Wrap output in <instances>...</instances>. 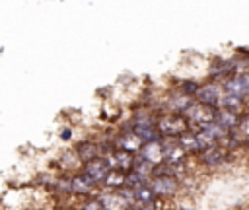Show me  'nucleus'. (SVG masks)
Listing matches in <instances>:
<instances>
[{
  "instance_id": "4468645a",
  "label": "nucleus",
  "mask_w": 249,
  "mask_h": 210,
  "mask_svg": "<svg viewBox=\"0 0 249 210\" xmlns=\"http://www.w3.org/2000/svg\"><path fill=\"white\" fill-rule=\"evenodd\" d=\"M132 196H134V204H150V202L156 200V196H154L152 189L148 187V183L132 189Z\"/></svg>"
},
{
  "instance_id": "dca6fc26",
  "label": "nucleus",
  "mask_w": 249,
  "mask_h": 210,
  "mask_svg": "<svg viewBox=\"0 0 249 210\" xmlns=\"http://www.w3.org/2000/svg\"><path fill=\"white\" fill-rule=\"evenodd\" d=\"M80 210H103V208H101L99 198H88V200L82 204V208H80Z\"/></svg>"
},
{
  "instance_id": "a211bd4d",
  "label": "nucleus",
  "mask_w": 249,
  "mask_h": 210,
  "mask_svg": "<svg viewBox=\"0 0 249 210\" xmlns=\"http://www.w3.org/2000/svg\"><path fill=\"white\" fill-rule=\"evenodd\" d=\"M179 210H195V208H187V206H183V208H179Z\"/></svg>"
},
{
  "instance_id": "1a4fd4ad",
  "label": "nucleus",
  "mask_w": 249,
  "mask_h": 210,
  "mask_svg": "<svg viewBox=\"0 0 249 210\" xmlns=\"http://www.w3.org/2000/svg\"><path fill=\"white\" fill-rule=\"evenodd\" d=\"M115 146H117V150H124V152L134 154V152H138L142 148V142H140V138L132 130H123V134L119 136Z\"/></svg>"
},
{
  "instance_id": "9b49d317",
  "label": "nucleus",
  "mask_w": 249,
  "mask_h": 210,
  "mask_svg": "<svg viewBox=\"0 0 249 210\" xmlns=\"http://www.w3.org/2000/svg\"><path fill=\"white\" fill-rule=\"evenodd\" d=\"M76 156H78V159L80 161H91V159H95V158H101V146H97V144H91V142H84V144H80L78 148H76Z\"/></svg>"
},
{
  "instance_id": "6e6552de",
  "label": "nucleus",
  "mask_w": 249,
  "mask_h": 210,
  "mask_svg": "<svg viewBox=\"0 0 249 210\" xmlns=\"http://www.w3.org/2000/svg\"><path fill=\"white\" fill-rule=\"evenodd\" d=\"M99 202H101L103 210H128L130 208V204L121 196V192L117 189L113 192H109V194L99 196Z\"/></svg>"
},
{
  "instance_id": "0eeeda50",
  "label": "nucleus",
  "mask_w": 249,
  "mask_h": 210,
  "mask_svg": "<svg viewBox=\"0 0 249 210\" xmlns=\"http://www.w3.org/2000/svg\"><path fill=\"white\" fill-rule=\"evenodd\" d=\"M198 154H200V161L204 165H220L228 158V152L222 146H218V144L216 146H210L206 150H200Z\"/></svg>"
},
{
  "instance_id": "ddd939ff",
  "label": "nucleus",
  "mask_w": 249,
  "mask_h": 210,
  "mask_svg": "<svg viewBox=\"0 0 249 210\" xmlns=\"http://www.w3.org/2000/svg\"><path fill=\"white\" fill-rule=\"evenodd\" d=\"M241 105H243V97L233 95V93H226V95H222L220 101H218V107H220V109L233 111V113H239Z\"/></svg>"
},
{
  "instance_id": "39448f33",
  "label": "nucleus",
  "mask_w": 249,
  "mask_h": 210,
  "mask_svg": "<svg viewBox=\"0 0 249 210\" xmlns=\"http://www.w3.org/2000/svg\"><path fill=\"white\" fill-rule=\"evenodd\" d=\"M138 152H140V159H142V161H146L148 165H156V163L163 161L160 138H158V140H154V142H146V144H142V148H140Z\"/></svg>"
},
{
  "instance_id": "423d86ee",
  "label": "nucleus",
  "mask_w": 249,
  "mask_h": 210,
  "mask_svg": "<svg viewBox=\"0 0 249 210\" xmlns=\"http://www.w3.org/2000/svg\"><path fill=\"white\" fill-rule=\"evenodd\" d=\"M196 95H198V103L210 105V107H216L218 109V101H220L222 95H220V88L216 84H206V86L198 88Z\"/></svg>"
},
{
  "instance_id": "f03ea898",
  "label": "nucleus",
  "mask_w": 249,
  "mask_h": 210,
  "mask_svg": "<svg viewBox=\"0 0 249 210\" xmlns=\"http://www.w3.org/2000/svg\"><path fill=\"white\" fill-rule=\"evenodd\" d=\"M148 187L152 189L154 196L160 198V196H173L179 189V183L173 177H154L148 181Z\"/></svg>"
},
{
  "instance_id": "f257e3e1",
  "label": "nucleus",
  "mask_w": 249,
  "mask_h": 210,
  "mask_svg": "<svg viewBox=\"0 0 249 210\" xmlns=\"http://www.w3.org/2000/svg\"><path fill=\"white\" fill-rule=\"evenodd\" d=\"M156 130L160 136H169V138H177L179 134L189 130V122L181 113H169V115H161L156 119Z\"/></svg>"
},
{
  "instance_id": "f8f14e48",
  "label": "nucleus",
  "mask_w": 249,
  "mask_h": 210,
  "mask_svg": "<svg viewBox=\"0 0 249 210\" xmlns=\"http://www.w3.org/2000/svg\"><path fill=\"white\" fill-rule=\"evenodd\" d=\"M239 115L241 113H233V111H226V109H218L216 113V122L224 128V130H231L237 126V121H239Z\"/></svg>"
},
{
  "instance_id": "9d476101",
  "label": "nucleus",
  "mask_w": 249,
  "mask_h": 210,
  "mask_svg": "<svg viewBox=\"0 0 249 210\" xmlns=\"http://www.w3.org/2000/svg\"><path fill=\"white\" fill-rule=\"evenodd\" d=\"M224 88H226L228 93L245 97L247 91H249V78H247V74H237V76H233L231 80H228V84H226Z\"/></svg>"
},
{
  "instance_id": "2eb2a0df",
  "label": "nucleus",
  "mask_w": 249,
  "mask_h": 210,
  "mask_svg": "<svg viewBox=\"0 0 249 210\" xmlns=\"http://www.w3.org/2000/svg\"><path fill=\"white\" fill-rule=\"evenodd\" d=\"M124 171H121V169H109L107 171V175H105V179H103V185H107V187H111V189H121V187H124Z\"/></svg>"
},
{
  "instance_id": "7ed1b4c3",
  "label": "nucleus",
  "mask_w": 249,
  "mask_h": 210,
  "mask_svg": "<svg viewBox=\"0 0 249 210\" xmlns=\"http://www.w3.org/2000/svg\"><path fill=\"white\" fill-rule=\"evenodd\" d=\"M111 169V165H109V161L105 159V158H95V159H91V161H86L84 163V175H88L93 183H103V179H105V175H107V171Z\"/></svg>"
},
{
  "instance_id": "20e7f679",
  "label": "nucleus",
  "mask_w": 249,
  "mask_h": 210,
  "mask_svg": "<svg viewBox=\"0 0 249 210\" xmlns=\"http://www.w3.org/2000/svg\"><path fill=\"white\" fill-rule=\"evenodd\" d=\"M97 183H93L88 175L84 173H78L74 177H70V192L74 194H82V196H91L93 191H95Z\"/></svg>"
},
{
  "instance_id": "f3484780",
  "label": "nucleus",
  "mask_w": 249,
  "mask_h": 210,
  "mask_svg": "<svg viewBox=\"0 0 249 210\" xmlns=\"http://www.w3.org/2000/svg\"><path fill=\"white\" fill-rule=\"evenodd\" d=\"M183 91H185V95L196 93V91H198V86H196V84H193V82H185V84H183Z\"/></svg>"
}]
</instances>
